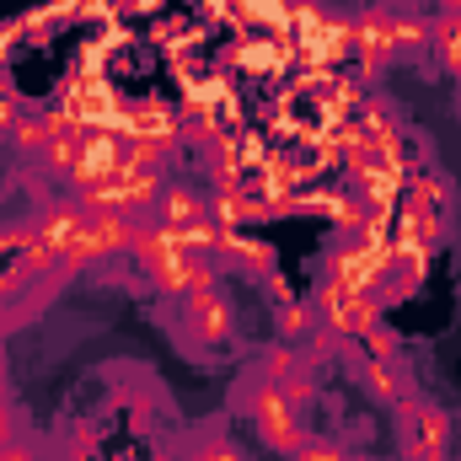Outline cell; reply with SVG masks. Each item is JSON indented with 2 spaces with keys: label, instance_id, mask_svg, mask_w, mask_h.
I'll use <instances>...</instances> for the list:
<instances>
[{
  "label": "cell",
  "instance_id": "1",
  "mask_svg": "<svg viewBox=\"0 0 461 461\" xmlns=\"http://www.w3.org/2000/svg\"><path fill=\"white\" fill-rule=\"evenodd\" d=\"M241 408H247V419H252L258 440H263V446H274L279 456H290V451L301 446V408L290 402V392H285V386L247 381V386H241Z\"/></svg>",
  "mask_w": 461,
  "mask_h": 461
},
{
  "label": "cell",
  "instance_id": "2",
  "mask_svg": "<svg viewBox=\"0 0 461 461\" xmlns=\"http://www.w3.org/2000/svg\"><path fill=\"white\" fill-rule=\"evenodd\" d=\"M397 440L408 461H446L451 456V413L429 397H402L397 402Z\"/></svg>",
  "mask_w": 461,
  "mask_h": 461
},
{
  "label": "cell",
  "instance_id": "3",
  "mask_svg": "<svg viewBox=\"0 0 461 461\" xmlns=\"http://www.w3.org/2000/svg\"><path fill=\"white\" fill-rule=\"evenodd\" d=\"M322 279L344 285V290H359V295H381V285H386V252L375 247V236H339L328 247Z\"/></svg>",
  "mask_w": 461,
  "mask_h": 461
},
{
  "label": "cell",
  "instance_id": "4",
  "mask_svg": "<svg viewBox=\"0 0 461 461\" xmlns=\"http://www.w3.org/2000/svg\"><path fill=\"white\" fill-rule=\"evenodd\" d=\"M312 312H317V328H328L339 344H354L381 322V295H359V290H344V285L322 279L317 295H312Z\"/></svg>",
  "mask_w": 461,
  "mask_h": 461
},
{
  "label": "cell",
  "instance_id": "5",
  "mask_svg": "<svg viewBox=\"0 0 461 461\" xmlns=\"http://www.w3.org/2000/svg\"><path fill=\"white\" fill-rule=\"evenodd\" d=\"M134 230H140V221H134V215H118V210H97V215H86V230L76 236V247L59 258V268H54V274H65V279H70V268H81V263L134 252Z\"/></svg>",
  "mask_w": 461,
  "mask_h": 461
},
{
  "label": "cell",
  "instance_id": "6",
  "mask_svg": "<svg viewBox=\"0 0 461 461\" xmlns=\"http://www.w3.org/2000/svg\"><path fill=\"white\" fill-rule=\"evenodd\" d=\"M183 322H188V339L204 348H221L236 339V312L221 295V285H204V290L183 295Z\"/></svg>",
  "mask_w": 461,
  "mask_h": 461
},
{
  "label": "cell",
  "instance_id": "7",
  "mask_svg": "<svg viewBox=\"0 0 461 461\" xmlns=\"http://www.w3.org/2000/svg\"><path fill=\"white\" fill-rule=\"evenodd\" d=\"M81 230H86V210H81V199H49V204L38 210V221H32V241L59 263V258L76 247Z\"/></svg>",
  "mask_w": 461,
  "mask_h": 461
},
{
  "label": "cell",
  "instance_id": "8",
  "mask_svg": "<svg viewBox=\"0 0 461 461\" xmlns=\"http://www.w3.org/2000/svg\"><path fill=\"white\" fill-rule=\"evenodd\" d=\"M118 167H123V140H118L113 129H86L81 134V161L70 167V183H76V194L97 188V183L113 177Z\"/></svg>",
  "mask_w": 461,
  "mask_h": 461
},
{
  "label": "cell",
  "instance_id": "9",
  "mask_svg": "<svg viewBox=\"0 0 461 461\" xmlns=\"http://www.w3.org/2000/svg\"><path fill=\"white\" fill-rule=\"evenodd\" d=\"M392 11H381V5H370L359 22H354V43H359V65H365V76H375L386 59H392Z\"/></svg>",
  "mask_w": 461,
  "mask_h": 461
},
{
  "label": "cell",
  "instance_id": "10",
  "mask_svg": "<svg viewBox=\"0 0 461 461\" xmlns=\"http://www.w3.org/2000/svg\"><path fill=\"white\" fill-rule=\"evenodd\" d=\"M263 215H268V204H263V199H252L236 177L221 183V188H215V199H210V221H215L221 230H241V226H252V221H263Z\"/></svg>",
  "mask_w": 461,
  "mask_h": 461
},
{
  "label": "cell",
  "instance_id": "11",
  "mask_svg": "<svg viewBox=\"0 0 461 461\" xmlns=\"http://www.w3.org/2000/svg\"><path fill=\"white\" fill-rule=\"evenodd\" d=\"M359 386L370 402H402L408 397V365L402 359H359Z\"/></svg>",
  "mask_w": 461,
  "mask_h": 461
},
{
  "label": "cell",
  "instance_id": "12",
  "mask_svg": "<svg viewBox=\"0 0 461 461\" xmlns=\"http://www.w3.org/2000/svg\"><path fill=\"white\" fill-rule=\"evenodd\" d=\"M156 221L161 226H172V230H183V226H199V221H210V199L199 194V188H161V199H156Z\"/></svg>",
  "mask_w": 461,
  "mask_h": 461
},
{
  "label": "cell",
  "instance_id": "13",
  "mask_svg": "<svg viewBox=\"0 0 461 461\" xmlns=\"http://www.w3.org/2000/svg\"><path fill=\"white\" fill-rule=\"evenodd\" d=\"M301 370H312V365L301 359V348L279 339V344H268L263 354H258V365H252V381H268V386H290Z\"/></svg>",
  "mask_w": 461,
  "mask_h": 461
},
{
  "label": "cell",
  "instance_id": "14",
  "mask_svg": "<svg viewBox=\"0 0 461 461\" xmlns=\"http://www.w3.org/2000/svg\"><path fill=\"white\" fill-rule=\"evenodd\" d=\"M429 54L461 81V16L456 11H440V16L429 22Z\"/></svg>",
  "mask_w": 461,
  "mask_h": 461
},
{
  "label": "cell",
  "instance_id": "15",
  "mask_svg": "<svg viewBox=\"0 0 461 461\" xmlns=\"http://www.w3.org/2000/svg\"><path fill=\"white\" fill-rule=\"evenodd\" d=\"M424 59L429 54V22H419V16H397L392 22V59Z\"/></svg>",
  "mask_w": 461,
  "mask_h": 461
},
{
  "label": "cell",
  "instance_id": "16",
  "mask_svg": "<svg viewBox=\"0 0 461 461\" xmlns=\"http://www.w3.org/2000/svg\"><path fill=\"white\" fill-rule=\"evenodd\" d=\"M285 59H290V49H285L279 38H258V43H241V49H236V65H241V70H258V76L285 70Z\"/></svg>",
  "mask_w": 461,
  "mask_h": 461
},
{
  "label": "cell",
  "instance_id": "17",
  "mask_svg": "<svg viewBox=\"0 0 461 461\" xmlns=\"http://www.w3.org/2000/svg\"><path fill=\"white\" fill-rule=\"evenodd\" d=\"M5 140H11V150L16 156H38L43 161V145H49V118H16L11 129H5Z\"/></svg>",
  "mask_w": 461,
  "mask_h": 461
},
{
  "label": "cell",
  "instance_id": "18",
  "mask_svg": "<svg viewBox=\"0 0 461 461\" xmlns=\"http://www.w3.org/2000/svg\"><path fill=\"white\" fill-rule=\"evenodd\" d=\"M408 204H419V210L440 215V210H451V183H440L435 172H419V177L408 183Z\"/></svg>",
  "mask_w": 461,
  "mask_h": 461
},
{
  "label": "cell",
  "instance_id": "19",
  "mask_svg": "<svg viewBox=\"0 0 461 461\" xmlns=\"http://www.w3.org/2000/svg\"><path fill=\"white\" fill-rule=\"evenodd\" d=\"M312 328H317V312H312V306H301V301H285V306H279V339H285V344L312 339Z\"/></svg>",
  "mask_w": 461,
  "mask_h": 461
},
{
  "label": "cell",
  "instance_id": "20",
  "mask_svg": "<svg viewBox=\"0 0 461 461\" xmlns=\"http://www.w3.org/2000/svg\"><path fill=\"white\" fill-rule=\"evenodd\" d=\"M188 461H247V451H241L236 440H226V435H199L194 451H188Z\"/></svg>",
  "mask_w": 461,
  "mask_h": 461
},
{
  "label": "cell",
  "instance_id": "21",
  "mask_svg": "<svg viewBox=\"0 0 461 461\" xmlns=\"http://www.w3.org/2000/svg\"><path fill=\"white\" fill-rule=\"evenodd\" d=\"M359 344L370 348L365 359H402V344H397V333H392L386 322H375V328H370V333H365Z\"/></svg>",
  "mask_w": 461,
  "mask_h": 461
},
{
  "label": "cell",
  "instance_id": "22",
  "mask_svg": "<svg viewBox=\"0 0 461 461\" xmlns=\"http://www.w3.org/2000/svg\"><path fill=\"white\" fill-rule=\"evenodd\" d=\"M285 461H348V451L339 446V440H301Z\"/></svg>",
  "mask_w": 461,
  "mask_h": 461
},
{
  "label": "cell",
  "instance_id": "23",
  "mask_svg": "<svg viewBox=\"0 0 461 461\" xmlns=\"http://www.w3.org/2000/svg\"><path fill=\"white\" fill-rule=\"evenodd\" d=\"M16 440V424H11V402H5V392H0V451Z\"/></svg>",
  "mask_w": 461,
  "mask_h": 461
},
{
  "label": "cell",
  "instance_id": "24",
  "mask_svg": "<svg viewBox=\"0 0 461 461\" xmlns=\"http://www.w3.org/2000/svg\"><path fill=\"white\" fill-rule=\"evenodd\" d=\"M0 461H38V456H32V446H22V440H11V446L0 451Z\"/></svg>",
  "mask_w": 461,
  "mask_h": 461
},
{
  "label": "cell",
  "instance_id": "25",
  "mask_svg": "<svg viewBox=\"0 0 461 461\" xmlns=\"http://www.w3.org/2000/svg\"><path fill=\"white\" fill-rule=\"evenodd\" d=\"M440 11H456L461 16V0H440Z\"/></svg>",
  "mask_w": 461,
  "mask_h": 461
},
{
  "label": "cell",
  "instance_id": "26",
  "mask_svg": "<svg viewBox=\"0 0 461 461\" xmlns=\"http://www.w3.org/2000/svg\"><path fill=\"white\" fill-rule=\"evenodd\" d=\"M5 97H11V92H5V76H0V103H5Z\"/></svg>",
  "mask_w": 461,
  "mask_h": 461
},
{
  "label": "cell",
  "instance_id": "27",
  "mask_svg": "<svg viewBox=\"0 0 461 461\" xmlns=\"http://www.w3.org/2000/svg\"><path fill=\"white\" fill-rule=\"evenodd\" d=\"M397 461H408V456H397Z\"/></svg>",
  "mask_w": 461,
  "mask_h": 461
}]
</instances>
